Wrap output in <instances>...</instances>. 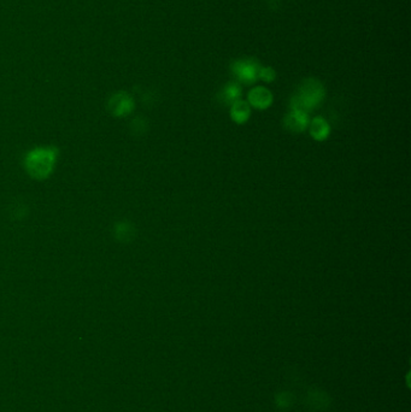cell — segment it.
Returning <instances> with one entry per match:
<instances>
[{"label":"cell","mask_w":411,"mask_h":412,"mask_svg":"<svg viewBox=\"0 0 411 412\" xmlns=\"http://www.w3.org/2000/svg\"><path fill=\"white\" fill-rule=\"evenodd\" d=\"M325 98V88L321 82L314 78L305 80L291 100L292 109L310 112L322 103Z\"/></svg>","instance_id":"cell-1"},{"label":"cell","mask_w":411,"mask_h":412,"mask_svg":"<svg viewBox=\"0 0 411 412\" xmlns=\"http://www.w3.org/2000/svg\"><path fill=\"white\" fill-rule=\"evenodd\" d=\"M309 113L298 109H291L283 120V126L288 132L303 133L309 127Z\"/></svg>","instance_id":"cell-2"},{"label":"cell","mask_w":411,"mask_h":412,"mask_svg":"<svg viewBox=\"0 0 411 412\" xmlns=\"http://www.w3.org/2000/svg\"><path fill=\"white\" fill-rule=\"evenodd\" d=\"M233 73L238 77V80L243 83L251 84L256 82L258 77L259 68L256 63L251 61H239L233 65Z\"/></svg>","instance_id":"cell-3"},{"label":"cell","mask_w":411,"mask_h":412,"mask_svg":"<svg viewBox=\"0 0 411 412\" xmlns=\"http://www.w3.org/2000/svg\"><path fill=\"white\" fill-rule=\"evenodd\" d=\"M249 103L258 110L268 109L273 103V96L267 88L256 87L249 93Z\"/></svg>","instance_id":"cell-4"},{"label":"cell","mask_w":411,"mask_h":412,"mask_svg":"<svg viewBox=\"0 0 411 412\" xmlns=\"http://www.w3.org/2000/svg\"><path fill=\"white\" fill-rule=\"evenodd\" d=\"M309 132L312 139L321 142L328 139L331 134V127L324 117L317 116L309 123Z\"/></svg>","instance_id":"cell-5"},{"label":"cell","mask_w":411,"mask_h":412,"mask_svg":"<svg viewBox=\"0 0 411 412\" xmlns=\"http://www.w3.org/2000/svg\"><path fill=\"white\" fill-rule=\"evenodd\" d=\"M251 110L249 104L244 100H238L230 105V117L238 124H244L250 120Z\"/></svg>","instance_id":"cell-6"},{"label":"cell","mask_w":411,"mask_h":412,"mask_svg":"<svg viewBox=\"0 0 411 412\" xmlns=\"http://www.w3.org/2000/svg\"><path fill=\"white\" fill-rule=\"evenodd\" d=\"M241 87L237 83H229L222 90L220 93V101L224 105H231L236 101L240 100Z\"/></svg>","instance_id":"cell-7"},{"label":"cell","mask_w":411,"mask_h":412,"mask_svg":"<svg viewBox=\"0 0 411 412\" xmlns=\"http://www.w3.org/2000/svg\"><path fill=\"white\" fill-rule=\"evenodd\" d=\"M258 77L262 78V80L266 81V82H272L274 78H275V71H274L272 68L259 69Z\"/></svg>","instance_id":"cell-8"}]
</instances>
